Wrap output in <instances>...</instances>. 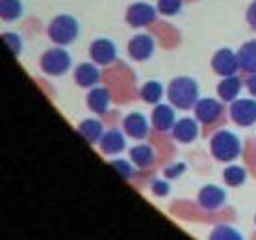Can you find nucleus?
<instances>
[{"instance_id":"a211bd4d","label":"nucleus","mask_w":256,"mask_h":240,"mask_svg":"<svg viewBox=\"0 0 256 240\" xmlns=\"http://www.w3.org/2000/svg\"><path fill=\"white\" fill-rule=\"evenodd\" d=\"M242 78L240 77H224L218 86V93H219V99L224 101V103H234L238 97H240V91H242Z\"/></svg>"},{"instance_id":"7ed1b4c3","label":"nucleus","mask_w":256,"mask_h":240,"mask_svg":"<svg viewBox=\"0 0 256 240\" xmlns=\"http://www.w3.org/2000/svg\"><path fill=\"white\" fill-rule=\"evenodd\" d=\"M46 32L56 45H70L80 34V25L72 15H58L56 19H52Z\"/></svg>"},{"instance_id":"b1692460","label":"nucleus","mask_w":256,"mask_h":240,"mask_svg":"<svg viewBox=\"0 0 256 240\" xmlns=\"http://www.w3.org/2000/svg\"><path fill=\"white\" fill-rule=\"evenodd\" d=\"M223 179L228 186L236 188V186H242V184L247 181V171H245V168H242V166L232 164V166H228V168H224Z\"/></svg>"},{"instance_id":"c756f323","label":"nucleus","mask_w":256,"mask_h":240,"mask_svg":"<svg viewBox=\"0 0 256 240\" xmlns=\"http://www.w3.org/2000/svg\"><path fill=\"white\" fill-rule=\"evenodd\" d=\"M184 171H186V164L174 162V164H171V166H167V168L164 169V175H166V179H178Z\"/></svg>"},{"instance_id":"9d476101","label":"nucleus","mask_w":256,"mask_h":240,"mask_svg":"<svg viewBox=\"0 0 256 240\" xmlns=\"http://www.w3.org/2000/svg\"><path fill=\"white\" fill-rule=\"evenodd\" d=\"M197 201L206 210H218L226 201V194H224V190L221 186H218V184H206V186H202V188L198 190Z\"/></svg>"},{"instance_id":"7c9ffc66","label":"nucleus","mask_w":256,"mask_h":240,"mask_svg":"<svg viewBox=\"0 0 256 240\" xmlns=\"http://www.w3.org/2000/svg\"><path fill=\"white\" fill-rule=\"evenodd\" d=\"M247 23H249V26L252 30H256V0L249 6V10H247Z\"/></svg>"},{"instance_id":"2eb2a0df","label":"nucleus","mask_w":256,"mask_h":240,"mask_svg":"<svg viewBox=\"0 0 256 240\" xmlns=\"http://www.w3.org/2000/svg\"><path fill=\"white\" fill-rule=\"evenodd\" d=\"M126 147V140H124V132L119 129H110L104 132L102 140H100V149L104 155H117Z\"/></svg>"},{"instance_id":"c85d7f7f","label":"nucleus","mask_w":256,"mask_h":240,"mask_svg":"<svg viewBox=\"0 0 256 240\" xmlns=\"http://www.w3.org/2000/svg\"><path fill=\"white\" fill-rule=\"evenodd\" d=\"M150 190H152L154 195H158V197H164V195L169 194L171 186H169V182H167L166 179H154V181L150 182Z\"/></svg>"},{"instance_id":"6e6552de","label":"nucleus","mask_w":256,"mask_h":240,"mask_svg":"<svg viewBox=\"0 0 256 240\" xmlns=\"http://www.w3.org/2000/svg\"><path fill=\"white\" fill-rule=\"evenodd\" d=\"M223 114V104L219 103L218 99H198L197 104H195V117H197L198 123L212 125L216 123L219 117Z\"/></svg>"},{"instance_id":"cd10ccee","label":"nucleus","mask_w":256,"mask_h":240,"mask_svg":"<svg viewBox=\"0 0 256 240\" xmlns=\"http://www.w3.org/2000/svg\"><path fill=\"white\" fill-rule=\"evenodd\" d=\"M112 169H114L121 179H130L132 173H134L132 164L126 162V160H114V162H112Z\"/></svg>"},{"instance_id":"1a4fd4ad","label":"nucleus","mask_w":256,"mask_h":240,"mask_svg":"<svg viewBox=\"0 0 256 240\" xmlns=\"http://www.w3.org/2000/svg\"><path fill=\"white\" fill-rule=\"evenodd\" d=\"M156 19V8L145 2H136L126 10V23L132 28H141V26L150 25Z\"/></svg>"},{"instance_id":"4468645a","label":"nucleus","mask_w":256,"mask_h":240,"mask_svg":"<svg viewBox=\"0 0 256 240\" xmlns=\"http://www.w3.org/2000/svg\"><path fill=\"white\" fill-rule=\"evenodd\" d=\"M198 136V123L193 117H182L173 129V138L180 143H192Z\"/></svg>"},{"instance_id":"473e14b6","label":"nucleus","mask_w":256,"mask_h":240,"mask_svg":"<svg viewBox=\"0 0 256 240\" xmlns=\"http://www.w3.org/2000/svg\"><path fill=\"white\" fill-rule=\"evenodd\" d=\"M254 220H256V218H254Z\"/></svg>"},{"instance_id":"39448f33","label":"nucleus","mask_w":256,"mask_h":240,"mask_svg":"<svg viewBox=\"0 0 256 240\" xmlns=\"http://www.w3.org/2000/svg\"><path fill=\"white\" fill-rule=\"evenodd\" d=\"M232 121L240 127H250L256 123V101L254 99H236L230 104Z\"/></svg>"},{"instance_id":"dca6fc26","label":"nucleus","mask_w":256,"mask_h":240,"mask_svg":"<svg viewBox=\"0 0 256 240\" xmlns=\"http://www.w3.org/2000/svg\"><path fill=\"white\" fill-rule=\"evenodd\" d=\"M100 80V71L95 64H80L74 69V82L80 88H95Z\"/></svg>"},{"instance_id":"2f4dec72","label":"nucleus","mask_w":256,"mask_h":240,"mask_svg":"<svg viewBox=\"0 0 256 240\" xmlns=\"http://www.w3.org/2000/svg\"><path fill=\"white\" fill-rule=\"evenodd\" d=\"M247 88H249L250 95L256 99V73H254V75H250L249 82H247Z\"/></svg>"},{"instance_id":"f03ea898","label":"nucleus","mask_w":256,"mask_h":240,"mask_svg":"<svg viewBox=\"0 0 256 240\" xmlns=\"http://www.w3.org/2000/svg\"><path fill=\"white\" fill-rule=\"evenodd\" d=\"M210 151L219 162H234L242 155V142L230 130H219L212 136Z\"/></svg>"},{"instance_id":"9b49d317","label":"nucleus","mask_w":256,"mask_h":240,"mask_svg":"<svg viewBox=\"0 0 256 240\" xmlns=\"http://www.w3.org/2000/svg\"><path fill=\"white\" fill-rule=\"evenodd\" d=\"M128 54L136 62H145L154 54V39L147 34H138L128 41Z\"/></svg>"},{"instance_id":"5701e85b","label":"nucleus","mask_w":256,"mask_h":240,"mask_svg":"<svg viewBox=\"0 0 256 240\" xmlns=\"http://www.w3.org/2000/svg\"><path fill=\"white\" fill-rule=\"evenodd\" d=\"M0 15L8 23L17 21L22 15V2L20 0H0Z\"/></svg>"},{"instance_id":"bb28decb","label":"nucleus","mask_w":256,"mask_h":240,"mask_svg":"<svg viewBox=\"0 0 256 240\" xmlns=\"http://www.w3.org/2000/svg\"><path fill=\"white\" fill-rule=\"evenodd\" d=\"M182 10V0H158V12L162 15L173 17Z\"/></svg>"},{"instance_id":"423d86ee","label":"nucleus","mask_w":256,"mask_h":240,"mask_svg":"<svg viewBox=\"0 0 256 240\" xmlns=\"http://www.w3.org/2000/svg\"><path fill=\"white\" fill-rule=\"evenodd\" d=\"M212 67L218 73L219 77H234L236 71L240 69L238 64V52L230 51V49H221L214 54L212 58Z\"/></svg>"},{"instance_id":"f3484780","label":"nucleus","mask_w":256,"mask_h":240,"mask_svg":"<svg viewBox=\"0 0 256 240\" xmlns=\"http://www.w3.org/2000/svg\"><path fill=\"white\" fill-rule=\"evenodd\" d=\"M86 101H88V106H90L91 112L102 116V114H106L110 110L112 97H110V91L106 88H91Z\"/></svg>"},{"instance_id":"393cba45","label":"nucleus","mask_w":256,"mask_h":240,"mask_svg":"<svg viewBox=\"0 0 256 240\" xmlns=\"http://www.w3.org/2000/svg\"><path fill=\"white\" fill-rule=\"evenodd\" d=\"M208 240H245V238L244 234L240 233L238 229L232 227V225H218V227H214Z\"/></svg>"},{"instance_id":"20e7f679","label":"nucleus","mask_w":256,"mask_h":240,"mask_svg":"<svg viewBox=\"0 0 256 240\" xmlns=\"http://www.w3.org/2000/svg\"><path fill=\"white\" fill-rule=\"evenodd\" d=\"M70 67V54L65 49H50V51L43 52L41 56V69L43 73L50 75V77H60L64 73L69 71Z\"/></svg>"},{"instance_id":"412c9836","label":"nucleus","mask_w":256,"mask_h":240,"mask_svg":"<svg viewBox=\"0 0 256 240\" xmlns=\"http://www.w3.org/2000/svg\"><path fill=\"white\" fill-rule=\"evenodd\" d=\"M130 158H132V162L141 169H147L150 168L156 160V155H154V151L150 145H136L134 149L130 151Z\"/></svg>"},{"instance_id":"a878e982","label":"nucleus","mask_w":256,"mask_h":240,"mask_svg":"<svg viewBox=\"0 0 256 240\" xmlns=\"http://www.w3.org/2000/svg\"><path fill=\"white\" fill-rule=\"evenodd\" d=\"M2 41H4L6 49L12 52V56H15V58L22 52V39H20V36H17V34H13V32L2 34Z\"/></svg>"},{"instance_id":"f257e3e1","label":"nucleus","mask_w":256,"mask_h":240,"mask_svg":"<svg viewBox=\"0 0 256 240\" xmlns=\"http://www.w3.org/2000/svg\"><path fill=\"white\" fill-rule=\"evenodd\" d=\"M167 97L174 108H180V110L195 108L198 101V84L192 77L174 78L167 88Z\"/></svg>"},{"instance_id":"aec40b11","label":"nucleus","mask_w":256,"mask_h":240,"mask_svg":"<svg viewBox=\"0 0 256 240\" xmlns=\"http://www.w3.org/2000/svg\"><path fill=\"white\" fill-rule=\"evenodd\" d=\"M238 64L240 69L254 75L256 73V39L247 41L240 51H238Z\"/></svg>"},{"instance_id":"4be33fe9","label":"nucleus","mask_w":256,"mask_h":240,"mask_svg":"<svg viewBox=\"0 0 256 240\" xmlns=\"http://www.w3.org/2000/svg\"><path fill=\"white\" fill-rule=\"evenodd\" d=\"M162 97H164V86L156 80H148L141 86V99L148 104H160Z\"/></svg>"},{"instance_id":"0eeeda50","label":"nucleus","mask_w":256,"mask_h":240,"mask_svg":"<svg viewBox=\"0 0 256 240\" xmlns=\"http://www.w3.org/2000/svg\"><path fill=\"white\" fill-rule=\"evenodd\" d=\"M90 56L91 60L98 65H110L114 64L117 58V49H116V43L112 41V39H106V38H98L95 39L90 47Z\"/></svg>"},{"instance_id":"ddd939ff","label":"nucleus","mask_w":256,"mask_h":240,"mask_svg":"<svg viewBox=\"0 0 256 240\" xmlns=\"http://www.w3.org/2000/svg\"><path fill=\"white\" fill-rule=\"evenodd\" d=\"M122 129H124V134H128L130 138L143 140L148 134V119L141 112H132L124 117Z\"/></svg>"},{"instance_id":"f8f14e48","label":"nucleus","mask_w":256,"mask_h":240,"mask_svg":"<svg viewBox=\"0 0 256 240\" xmlns=\"http://www.w3.org/2000/svg\"><path fill=\"white\" fill-rule=\"evenodd\" d=\"M154 129L160 130V132H167V130H173L176 125V116H174V108L169 104H156L150 116Z\"/></svg>"},{"instance_id":"6ab92c4d","label":"nucleus","mask_w":256,"mask_h":240,"mask_svg":"<svg viewBox=\"0 0 256 240\" xmlns=\"http://www.w3.org/2000/svg\"><path fill=\"white\" fill-rule=\"evenodd\" d=\"M78 134L88 143H100L104 136V127L96 119H84L82 123L78 125Z\"/></svg>"}]
</instances>
